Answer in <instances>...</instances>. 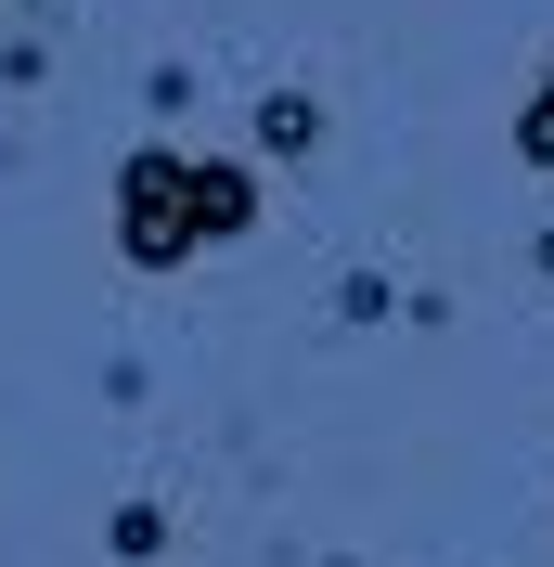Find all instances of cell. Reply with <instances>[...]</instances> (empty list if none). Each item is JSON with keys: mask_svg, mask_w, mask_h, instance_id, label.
<instances>
[{"mask_svg": "<svg viewBox=\"0 0 554 567\" xmlns=\"http://www.w3.org/2000/svg\"><path fill=\"white\" fill-rule=\"evenodd\" d=\"M258 233V168L245 155H181V142H142L116 168V258L130 271H181V258Z\"/></svg>", "mask_w": 554, "mask_h": 567, "instance_id": "6da1fadb", "label": "cell"}, {"mask_svg": "<svg viewBox=\"0 0 554 567\" xmlns=\"http://www.w3.org/2000/svg\"><path fill=\"white\" fill-rule=\"evenodd\" d=\"M322 142V104L310 91H258V155H310Z\"/></svg>", "mask_w": 554, "mask_h": 567, "instance_id": "7a4b0ae2", "label": "cell"}, {"mask_svg": "<svg viewBox=\"0 0 554 567\" xmlns=\"http://www.w3.org/2000/svg\"><path fill=\"white\" fill-rule=\"evenodd\" d=\"M516 168L554 181V52H542V78H529V104H516Z\"/></svg>", "mask_w": 554, "mask_h": 567, "instance_id": "3957f363", "label": "cell"}, {"mask_svg": "<svg viewBox=\"0 0 554 567\" xmlns=\"http://www.w3.org/2000/svg\"><path fill=\"white\" fill-rule=\"evenodd\" d=\"M542 271H554V233H542Z\"/></svg>", "mask_w": 554, "mask_h": 567, "instance_id": "277c9868", "label": "cell"}]
</instances>
